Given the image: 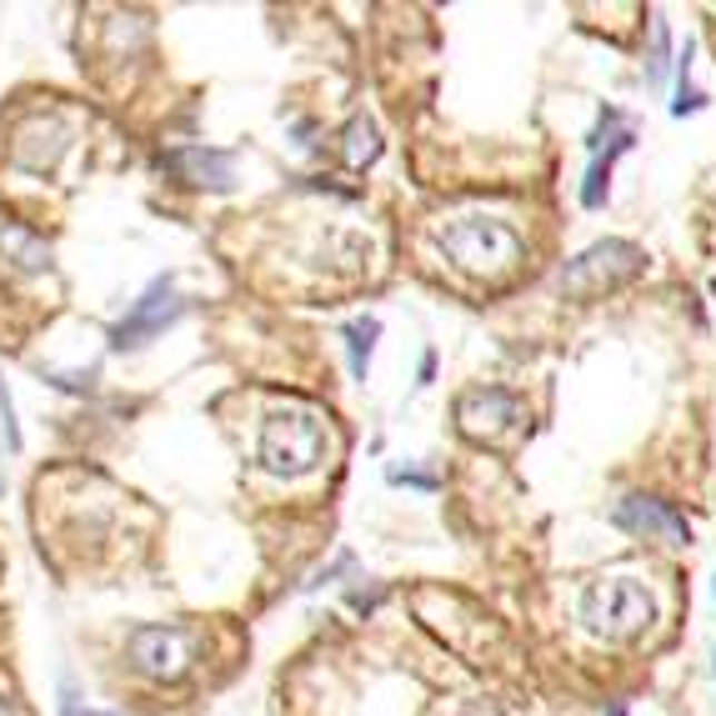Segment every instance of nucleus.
<instances>
[{
  "mask_svg": "<svg viewBox=\"0 0 716 716\" xmlns=\"http://www.w3.org/2000/svg\"><path fill=\"white\" fill-rule=\"evenodd\" d=\"M706 106V96L692 86V46H686V56H682V81H676V101H672V116H692V111H702Z\"/></svg>",
  "mask_w": 716,
  "mask_h": 716,
  "instance_id": "obj_16",
  "label": "nucleus"
},
{
  "mask_svg": "<svg viewBox=\"0 0 716 716\" xmlns=\"http://www.w3.org/2000/svg\"><path fill=\"white\" fill-rule=\"evenodd\" d=\"M386 481H391V486H416V491H436V486H441V476H426V471H416V466H391V471H386Z\"/></svg>",
  "mask_w": 716,
  "mask_h": 716,
  "instance_id": "obj_17",
  "label": "nucleus"
},
{
  "mask_svg": "<svg viewBox=\"0 0 716 716\" xmlns=\"http://www.w3.org/2000/svg\"><path fill=\"white\" fill-rule=\"evenodd\" d=\"M376 336H381V321H376V316H356V321H346V326H341L346 361H351V376H356V381H366V371H371Z\"/></svg>",
  "mask_w": 716,
  "mask_h": 716,
  "instance_id": "obj_13",
  "label": "nucleus"
},
{
  "mask_svg": "<svg viewBox=\"0 0 716 716\" xmlns=\"http://www.w3.org/2000/svg\"><path fill=\"white\" fill-rule=\"evenodd\" d=\"M0 246L11 251L16 271H26V276H36V271H46V266H51V246L36 241V236L21 231V226H6V231H0Z\"/></svg>",
  "mask_w": 716,
  "mask_h": 716,
  "instance_id": "obj_15",
  "label": "nucleus"
},
{
  "mask_svg": "<svg viewBox=\"0 0 716 716\" xmlns=\"http://www.w3.org/2000/svg\"><path fill=\"white\" fill-rule=\"evenodd\" d=\"M436 246L451 266L471 276H501L521 261V236L516 226L496 221V216H461V221H446L436 231Z\"/></svg>",
  "mask_w": 716,
  "mask_h": 716,
  "instance_id": "obj_3",
  "label": "nucleus"
},
{
  "mask_svg": "<svg viewBox=\"0 0 716 716\" xmlns=\"http://www.w3.org/2000/svg\"><path fill=\"white\" fill-rule=\"evenodd\" d=\"M61 716H116V712H81L76 702H66V712H61Z\"/></svg>",
  "mask_w": 716,
  "mask_h": 716,
  "instance_id": "obj_21",
  "label": "nucleus"
},
{
  "mask_svg": "<svg viewBox=\"0 0 716 716\" xmlns=\"http://www.w3.org/2000/svg\"><path fill=\"white\" fill-rule=\"evenodd\" d=\"M606 716H632V712H626V706H621V702H616V706H611V712H606Z\"/></svg>",
  "mask_w": 716,
  "mask_h": 716,
  "instance_id": "obj_22",
  "label": "nucleus"
},
{
  "mask_svg": "<svg viewBox=\"0 0 716 716\" xmlns=\"http://www.w3.org/2000/svg\"><path fill=\"white\" fill-rule=\"evenodd\" d=\"M471 716H486V712H471Z\"/></svg>",
  "mask_w": 716,
  "mask_h": 716,
  "instance_id": "obj_24",
  "label": "nucleus"
},
{
  "mask_svg": "<svg viewBox=\"0 0 716 716\" xmlns=\"http://www.w3.org/2000/svg\"><path fill=\"white\" fill-rule=\"evenodd\" d=\"M431 376H436V351H426L421 356V381H416V386H431Z\"/></svg>",
  "mask_w": 716,
  "mask_h": 716,
  "instance_id": "obj_20",
  "label": "nucleus"
},
{
  "mask_svg": "<svg viewBox=\"0 0 716 716\" xmlns=\"http://www.w3.org/2000/svg\"><path fill=\"white\" fill-rule=\"evenodd\" d=\"M131 666L151 682H181L191 666V632L186 626H136L126 636Z\"/></svg>",
  "mask_w": 716,
  "mask_h": 716,
  "instance_id": "obj_5",
  "label": "nucleus"
},
{
  "mask_svg": "<svg viewBox=\"0 0 716 716\" xmlns=\"http://www.w3.org/2000/svg\"><path fill=\"white\" fill-rule=\"evenodd\" d=\"M181 311H186V301L176 296V281L171 276H156V281L146 286L141 301L111 326V346L116 351H136V346H146L151 336H161Z\"/></svg>",
  "mask_w": 716,
  "mask_h": 716,
  "instance_id": "obj_6",
  "label": "nucleus"
},
{
  "mask_svg": "<svg viewBox=\"0 0 716 716\" xmlns=\"http://www.w3.org/2000/svg\"><path fill=\"white\" fill-rule=\"evenodd\" d=\"M632 141H636L632 131H616V136H611V146H606V156H591V171H586V181H581V206H586V211H596V206L606 201V186H611L606 176H611L616 156L632 151Z\"/></svg>",
  "mask_w": 716,
  "mask_h": 716,
  "instance_id": "obj_12",
  "label": "nucleus"
},
{
  "mask_svg": "<svg viewBox=\"0 0 716 716\" xmlns=\"http://www.w3.org/2000/svg\"><path fill=\"white\" fill-rule=\"evenodd\" d=\"M321 256H326V266H331V271L356 276V271H366V256H371V246H366V236H356V231H331L321 241Z\"/></svg>",
  "mask_w": 716,
  "mask_h": 716,
  "instance_id": "obj_14",
  "label": "nucleus"
},
{
  "mask_svg": "<svg viewBox=\"0 0 716 716\" xmlns=\"http://www.w3.org/2000/svg\"><path fill=\"white\" fill-rule=\"evenodd\" d=\"M66 146H71L66 121H56V116H36V121H26L21 131H16L11 166L16 171H31V176H51L56 161L66 156Z\"/></svg>",
  "mask_w": 716,
  "mask_h": 716,
  "instance_id": "obj_8",
  "label": "nucleus"
},
{
  "mask_svg": "<svg viewBox=\"0 0 716 716\" xmlns=\"http://www.w3.org/2000/svg\"><path fill=\"white\" fill-rule=\"evenodd\" d=\"M456 421H461L466 436H496L521 421V401L511 391H501V386H476V391H466L456 401Z\"/></svg>",
  "mask_w": 716,
  "mask_h": 716,
  "instance_id": "obj_9",
  "label": "nucleus"
},
{
  "mask_svg": "<svg viewBox=\"0 0 716 716\" xmlns=\"http://www.w3.org/2000/svg\"><path fill=\"white\" fill-rule=\"evenodd\" d=\"M326 446H331V431H326V416L311 411V406H281L261 421V446H256V461H261L266 476H311L316 466L326 461Z\"/></svg>",
  "mask_w": 716,
  "mask_h": 716,
  "instance_id": "obj_1",
  "label": "nucleus"
},
{
  "mask_svg": "<svg viewBox=\"0 0 716 716\" xmlns=\"http://www.w3.org/2000/svg\"><path fill=\"white\" fill-rule=\"evenodd\" d=\"M176 176L196 191H231L236 186V156L231 151H211V146H181V151L166 156Z\"/></svg>",
  "mask_w": 716,
  "mask_h": 716,
  "instance_id": "obj_10",
  "label": "nucleus"
},
{
  "mask_svg": "<svg viewBox=\"0 0 716 716\" xmlns=\"http://www.w3.org/2000/svg\"><path fill=\"white\" fill-rule=\"evenodd\" d=\"M712 291H716V286H712Z\"/></svg>",
  "mask_w": 716,
  "mask_h": 716,
  "instance_id": "obj_25",
  "label": "nucleus"
},
{
  "mask_svg": "<svg viewBox=\"0 0 716 716\" xmlns=\"http://www.w3.org/2000/svg\"><path fill=\"white\" fill-rule=\"evenodd\" d=\"M642 266H646L642 246H632V241H596V246H586L576 261L561 266L556 291L576 296V301H586V296H606V291H616V286L632 281Z\"/></svg>",
  "mask_w": 716,
  "mask_h": 716,
  "instance_id": "obj_4",
  "label": "nucleus"
},
{
  "mask_svg": "<svg viewBox=\"0 0 716 716\" xmlns=\"http://www.w3.org/2000/svg\"><path fill=\"white\" fill-rule=\"evenodd\" d=\"M351 606L356 611H376V606H381V591H351Z\"/></svg>",
  "mask_w": 716,
  "mask_h": 716,
  "instance_id": "obj_19",
  "label": "nucleus"
},
{
  "mask_svg": "<svg viewBox=\"0 0 716 716\" xmlns=\"http://www.w3.org/2000/svg\"><path fill=\"white\" fill-rule=\"evenodd\" d=\"M0 716H11V706H6V702H0Z\"/></svg>",
  "mask_w": 716,
  "mask_h": 716,
  "instance_id": "obj_23",
  "label": "nucleus"
},
{
  "mask_svg": "<svg viewBox=\"0 0 716 716\" xmlns=\"http://www.w3.org/2000/svg\"><path fill=\"white\" fill-rule=\"evenodd\" d=\"M381 156V131H376L371 116H351L341 131V161L346 171H366V166Z\"/></svg>",
  "mask_w": 716,
  "mask_h": 716,
  "instance_id": "obj_11",
  "label": "nucleus"
},
{
  "mask_svg": "<svg viewBox=\"0 0 716 716\" xmlns=\"http://www.w3.org/2000/svg\"><path fill=\"white\" fill-rule=\"evenodd\" d=\"M616 526L632 536H646V541H662V546H692V521H686L682 511H676L672 501H662V496H621L616 501Z\"/></svg>",
  "mask_w": 716,
  "mask_h": 716,
  "instance_id": "obj_7",
  "label": "nucleus"
},
{
  "mask_svg": "<svg viewBox=\"0 0 716 716\" xmlns=\"http://www.w3.org/2000/svg\"><path fill=\"white\" fill-rule=\"evenodd\" d=\"M576 616L596 642H636L656 621V601L636 576H606V581H591L581 591Z\"/></svg>",
  "mask_w": 716,
  "mask_h": 716,
  "instance_id": "obj_2",
  "label": "nucleus"
},
{
  "mask_svg": "<svg viewBox=\"0 0 716 716\" xmlns=\"http://www.w3.org/2000/svg\"><path fill=\"white\" fill-rule=\"evenodd\" d=\"M652 41H656V61H652V71H646V81H662L666 76V56H672V36H666V21H656L652 26Z\"/></svg>",
  "mask_w": 716,
  "mask_h": 716,
  "instance_id": "obj_18",
  "label": "nucleus"
}]
</instances>
